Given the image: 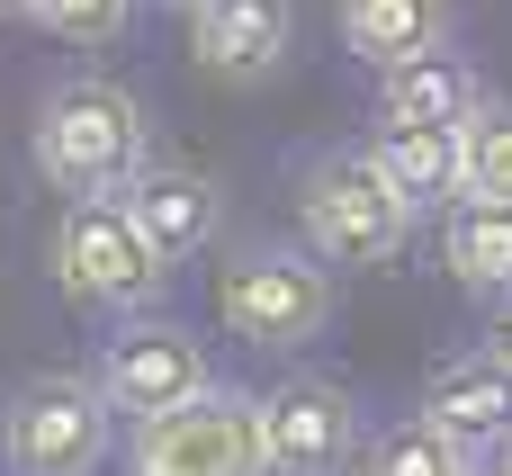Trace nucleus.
Instances as JSON below:
<instances>
[{
  "mask_svg": "<svg viewBox=\"0 0 512 476\" xmlns=\"http://www.w3.org/2000/svg\"><path fill=\"white\" fill-rule=\"evenodd\" d=\"M27 18H36L54 45H117L126 18H135V0H36Z\"/></svg>",
  "mask_w": 512,
  "mask_h": 476,
  "instance_id": "nucleus-18",
  "label": "nucleus"
},
{
  "mask_svg": "<svg viewBox=\"0 0 512 476\" xmlns=\"http://www.w3.org/2000/svg\"><path fill=\"white\" fill-rule=\"evenodd\" d=\"M27 153L45 171V189H72V198H117L144 162H153V117L126 81H54L36 99V126H27Z\"/></svg>",
  "mask_w": 512,
  "mask_h": 476,
  "instance_id": "nucleus-1",
  "label": "nucleus"
},
{
  "mask_svg": "<svg viewBox=\"0 0 512 476\" xmlns=\"http://www.w3.org/2000/svg\"><path fill=\"white\" fill-rule=\"evenodd\" d=\"M126 476H279L270 441H261V396L252 387H207L153 423H135Z\"/></svg>",
  "mask_w": 512,
  "mask_h": 476,
  "instance_id": "nucleus-6",
  "label": "nucleus"
},
{
  "mask_svg": "<svg viewBox=\"0 0 512 476\" xmlns=\"http://www.w3.org/2000/svg\"><path fill=\"white\" fill-rule=\"evenodd\" d=\"M423 414H432L477 468H495L512 450V351L504 342H477V351H459L450 369H432Z\"/></svg>",
  "mask_w": 512,
  "mask_h": 476,
  "instance_id": "nucleus-10",
  "label": "nucleus"
},
{
  "mask_svg": "<svg viewBox=\"0 0 512 476\" xmlns=\"http://www.w3.org/2000/svg\"><path fill=\"white\" fill-rule=\"evenodd\" d=\"M99 387H108V405H117L126 423H153V414L207 396L216 378H207V342H198L189 324L135 315V324L108 333V351H99Z\"/></svg>",
  "mask_w": 512,
  "mask_h": 476,
  "instance_id": "nucleus-7",
  "label": "nucleus"
},
{
  "mask_svg": "<svg viewBox=\"0 0 512 476\" xmlns=\"http://www.w3.org/2000/svg\"><path fill=\"white\" fill-rule=\"evenodd\" d=\"M288 45H297L288 0H189V54L225 90H261L288 63Z\"/></svg>",
  "mask_w": 512,
  "mask_h": 476,
  "instance_id": "nucleus-9",
  "label": "nucleus"
},
{
  "mask_svg": "<svg viewBox=\"0 0 512 476\" xmlns=\"http://www.w3.org/2000/svg\"><path fill=\"white\" fill-rule=\"evenodd\" d=\"M495 342H504V351H512V324H504V333H495Z\"/></svg>",
  "mask_w": 512,
  "mask_h": 476,
  "instance_id": "nucleus-21",
  "label": "nucleus"
},
{
  "mask_svg": "<svg viewBox=\"0 0 512 476\" xmlns=\"http://www.w3.org/2000/svg\"><path fill=\"white\" fill-rule=\"evenodd\" d=\"M180 9H189V0H180Z\"/></svg>",
  "mask_w": 512,
  "mask_h": 476,
  "instance_id": "nucleus-23",
  "label": "nucleus"
},
{
  "mask_svg": "<svg viewBox=\"0 0 512 476\" xmlns=\"http://www.w3.org/2000/svg\"><path fill=\"white\" fill-rule=\"evenodd\" d=\"M126 207H135V225L171 252V261H189L207 234H216V216H225V198H216V180L207 171H189V162H144L126 189H117Z\"/></svg>",
  "mask_w": 512,
  "mask_h": 476,
  "instance_id": "nucleus-12",
  "label": "nucleus"
},
{
  "mask_svg": "<svg viewBox=\"0 0 512 476\" xmlns=\"http://www.w3.org/2000/svg\"><path fill=\"white\" fill-rule=\"evenodd\" d=\"M477 468L432 414H405V423H387V432H369V476H459Z\"/></svg>",
  "mask_w": 512,
  "mask_h": 476,
  "instance_id": "nucleus-16",
  "label": "nucleus"
},
{
  "mask_svg": "<svg viewBox=\"0 0 512 476\" xmlns=\"http://www.w3.org/2000/svg\"><path fill=\"white\" fill-rule=\"evenodd\" d=\"M117 405L99 387V369H54V378H27L9 405H0V459L9 476H99L117 450Z\"/></svg>",
  "mask_w": 512,
  "mask_h": 476,
  "instance_id": "nucleus-5",
  "label": "nucleus"
},
{
  "mask_svg": "<svg viewBox=\"0 0 512 476\" xmlns=\"http://www.w3.org/2000/svg\"><path fill=\"white\" fill-rule=\"evenodd\" d=\"M261 441L279 476H342L369 450V423L342 378H279L261 387Z\"/></svg>",
  "mask_w": 512,
  "mask_h": 476,
  "instance_id": "nucleus-8",
  "label": "nucleus"
},
{
  "mask_svg": "<svg viewBox=\"0 0 512 476\" xmlns=\"http://www.w3.org/2000/svg\"><path fill=\"white\" fill-rule=\"evenodd\" d=\"M468 189L477 198H512V99H486L468 117Z\"/></svg>",
  "mask_w": 512,
  "mask_h": 476,
  "instance_id": "nucleus-17",
  "label": "nucleus"
},
{
  "mask_svg": "<svg viewBox=\"0 0 512 476\" xmlns=\"http://www.w3.org/2000/svg\"><path fill=\"white\" fill-rule=\"evenodd\" d=\"M45 270H54L63 297H81V306H99V315H135V306L162 297L171 252L135 225L126 198H72L63 225H54V243H45Z\"/></svg>",
  "mask_w": 512,
  "mask_h": 476,
  "instance_id": "nucleus-3",
  "label": "nucleus"
},
{
  "mask_svg": "<svg viewBox=\"0 0 512 476\" xmlns=\"http://www.w3.org/2000/svg\"><path fill=\"white\" fill-rule=\"evenodd\" d=\"M441 261L468 297L512 306V198H450L441 207Z\"/></svg>",
  "mask_w": 512,
  "mask_h": 476,
  "instance_id": "nucleus-13",
  "label": "nucleus"
},
{
  "mask_svg": "<svg viewBox=\"0 0 512 476\" xmlns=\"http://www.w3.org/2000/svg\"><path fill=\"white\" fill-rule=\"evenodd\" d=\"M459 476H495V468H459Z\"/></svg>",
  "mask_w": 512,
  "mask_h": 476,
  "instance_id": "nucleus-22",
  "label": "nucleus"
},
{
  "mask_svg": "<svg viewBox=\"0 0 512 476\" xmlns=\"http://www.w3.org/2000/svg\"><path fill=\"white\" fill-rule=\"evenodd\" d=\"M414 198L396 189V171L378 162V144L360 153V144H333V153H315L306 171H297V234L333 261V270H378V261H396L405 252V234H414Z\"/></svg>",
  "mask_w": 512,
  "mask_h": 476,
  "instance_id": "nucleus-2",
  "label": "nucleus"
},
{
  "mask_svg": "<svg viewBox=\"0 0 512 476\" xmlns=\"http://www.w3.org/2000/svg\"><path fill=\"white\" fill-rule=\"evenodd\" d=\"M27 9H36V0H0V18H27Z\"/></svg>",
  "mask_w": 512,
  "mask_h": 476,
  "instance_id": "nucleus-19",
  "label": "nucleus"
},
{
  "mask_svg": "<svg viewBox=\"0 0 512 476\" xmlns=\"http://www.w3.org/2000/svg\"><path fill=\"white\" fill-rule=\"evenodd\" d=\"M477 108H486V81H477V63H459L450 45H432V54L378 72V126H468Z\"/></svg>",
  "mask_w": 512,
  "mask_h": 476,
  "instance_id": "nucleus-11",
  "label": "nucleus"
},
{
  "mask_svg": "<svg viewBox=\"0 0 512 476\" xmlns=\"http://www.w3.org/2000/svg\"><path fill=\"white\" fill-rule=\"evenodd\" d=\"M216 315H225V333L234 342H252V351H306L324 324H333V261L306 243H243L234 261H225V279H216Z\"/></svg>",
  "mask_w": 512,
  "mask_h": 476,
  "instance_id": "nucleus-4",
  "label": "nucleus"
},
{
  "mask_svg": "<svg viewBox=\"0 0 512 476\" xmlns=\"http://www.w3.org/2000/svg\"><path fill=\"white\" fill-rule=\"evenodd\" d=\"M495 476H512V450H504V459H495Z\"/></svg>",
  "mask_w": 512,
  "mask_h": 476,
  "instance_id": "nucleus-20",
  "label": "nucleus"
},
{
  "mask_svg": "<svg viewBox=\"0 0 512 476\" xmlns=\"http://www.w3.org/2000/svg\"><path fill=\"white\" fill-rule=\"evenodd\" d=\"M378 162L414 207L468 198V126H378Z\"/></svg>",
  "mask_w": 512,
  "mask_h": 476,
  "instance_id": "nucleus-15",
  "label": "nucleus"
},
{
  "mask_svg": "<svg viewBox=\"0 0 512 476\" xmlns=\"http://www.w3.org/2000/svg\"><path fill=\"white\" fill-rule=\"evenodd\" d=\"M333 27L369 72H387V63L450 45V0H333Z\"/></svg>",
  "mask_w": 512,
  "mask_h": 476,
  "instance_id": "nucleus-14",
  "label": "nucleus"
}]
</instances>
